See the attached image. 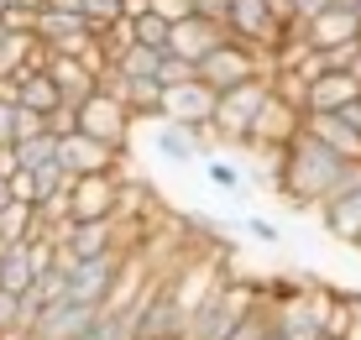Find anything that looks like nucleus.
I'll use <instances>...</instances> for the list:
<instances>
[{
  "instance_id": "nucleus-1",
  "label": "nucleus",
  "mask_w": 361,
  "mask_h": 340,
  "mask_svg": "<svg viewBox=\"0 0 361 340\" xmlns=\"http://www.w3.org/2000/svg\"><path fill=\"white\" fill-rule=\"evenodd\" d=\"M345 157H335L325 142H314L309 131H298L288 142V168H283V183H278V199H288L293 210H319L325 194L341 178Z\"/></svg>"
},
{
  "instance_id": "nucleus-2",
  "label": "nucleus",
  "mask_w": 361,
  "mask_h": 340,
  "mask_svg": "<svg viewBox=\"0 0 361 340\" xmlns=\"http://www.w3.org/2000/svg\"><path fill=\"white\" fill-rule=\"evenodd\" d=\"M257 304H262V288H257L252 278H231L204 309L189 314V330H183V340H231V330H235V324H241Z\"/></svg>"
},
{
  "instance_id": "nucleus-3",
  "label": "nucleus",
  "mask_w": 361,
  "mask_h": 340,
  "mask_svg": "<svg viewBox=\"0 0 361 340\" xmlns=\"http://www.w3.org/2000/svg\"><path fill=\"white\" fill-rule=\"evenodd\" d=\"M257 73H272V63H267L262 47L241 42V37H226V42H220L215 53H204V58H199V79H204L215 95H226V90H235V84L257 79Z\"/></svg>"
},
{
  "instance_id": "nucleus-4",
  "label": "nucleus",
  "mask_w": 361,
  "mask_h": 340,
  "mask_svg": "<svg viewBox=\"0 0 361 340\" xmlns=\"http://www.w3.org/2000/svg\"><path fill=\"white\" fill-rule=\"evenodd\" d=\"M121 199H126L121 173H90V178H73L68 183L73 220H116L121 215Z\"/></svg>"
},
{
  "instance_id": "nucleus-5",
  "label": "nucleus",
  "mask_w": 361,
  "mask_h": 340,
  "mask_svg": "<svg viewBox=\"0 0 361 340\" xmlns=\"http://www.w3.org/2000/svg\"><path fill=\"white\" fill-rule=\"evenodd\" d=\"M121 147L99 142L90 131H73V136H58V162H63L68 178H90V173H121Z\"/></svg>"
},
{
  "instance_id": "nucleus-6",
  "label": "nucleus",
  "mask_w": 361,
  "mask_h": 340,
  "mask_svg": "<svg viewBox=\"0 0 361 340\" xmlns=\"http://www.w3.org/2000/svg\"><path fill=\"white\" fill-rule=\"evenodd\" d=\"M131 126H136V116L121 105L116 95H90V99L79 105V131H90V136H99V142L121 147V152H126Z\"/></svg>"
},
{
  "instance_id": "nucleus-7",
  "label": "nucleus",
  "mask_w": 361,
  "mask_h": 340,
  "mask_svg": "<svg viewBox=\"0 0 361 340\" xmlns=\"http://www.w3.org/2000/svg\"><path fill=\"white\" fill-rule=\"evenodd\" d=\"M215 110H220V95L209 90L204 79H189V84H173L163 90V121H178V126H215Z\"/></svg>"
},
{
  "instance_id": "nucleus-8",
  "label": "nucleus",
  "mask_w": 361,
  "mask_h": 340,
  "mask_svg": "<svg viewBox=\"0 0 361 340\" xmlns=\"http://www.w3.org/2000/svg\"><path fill=\"white\" fill-rule=\"evenodd\" d=\"M121 267H126V251H110V257H94V262H79V272L68 278V298L73 304H105L110 288H116Z\"/></svg>"
},
{
  "instance_id": "nucleus-9",
  "label": "nucleus",
  "mask_w": 361,
  "mask_h": 340,
  "mask_svg": "<svg viewBox=\"0 0 361 340\" xmlns=\"http://www.w3.org/2000/svg\"><path fill=\"white\" fill-rule=\"evenodd\" d=\"M226 37H231V32L220 27V21H209V16H199V11H194V16H183L178 27L168 32V53H178V58L199 63L204 53H215V47L226 42Z\"/></svg>"
},
{
  "instance_id": "nucleus-10",
  "label": "nucleus",
  "mask_w": 361,
  "mask_h": 340,
  "mask_svg": "<svg viewBox=\"0 0 361 340\" xmlns=\"http://www.w3.org/2000/svg\"><path fill=\"white\" fill-rule=\"evenodd\" d=\"M58 246H68L79 262L110 257V251H121V220H73Z\"/></svg>"
},
{
  "instance_id": "nucleus-11",
  "label": "nucleus",
  "mask_w": 361,
  "mask_h": 340,
  "mask_svg": "<svg viewBox=\"0 0 361 340\" xmlns=\"http://www.w3.org/2000/svg\"><path fill=\"white\" fill-rule=\"evenodd\" d=\"M298 131H304V110H293L288 99L272 95L262 105V116H257V126H252V147H288Z\"/></svg>"
},
{
  "instance_id": "nucleus-12",
  "label": "nucleus",
  "mask_w": 361,
  "mask_h": 340,
  "mask_svg": "<svg viewBox=\"0 0 361 340\" xmlns=\"http://www.w3.org/2000/svg\"><path fill=\"white\" fill-rule=\"evenodd\" d=\"M298 32H304L309 47L330 53V47H345V42H356V37H361V16H356V11L330 6V11H319V16L309 21V27H298Z\"/></svg>"
},
{
  "instance_id": "nucleus-13",
  "label": "nucleus",
  "mask_w": 361,
  "mask_h": 340,
  "mask_svg": "<svg viewBox=\"0 0 361 340\" xmlns=\"http://www.w3.org/2000/svg\"><path fill=\"white\" fill-rule=\"evenodd\" d=\"M304 131L314 136V142H325L335 157L361 162V131H356L345 116H304Z\"/></svg>"
},
{
  "instance_id": "nucleus-14",
  "label": "nucleus",
  "mask_w": 361,
  "mask_h": 340,
  "mask_svg": "<svg viewBox=\"0 0 361 340\" xmlns=\"http://www.w3.org/2000/svg\"><path fill=\"white\" fill-rule=\"evenodd\" d=\"M356 99H361V84L351 73H325V79L309 84V116H341Z\"/></svg>"
},
{
  "instance_id": "nucleus-15",
  "label": "nucleus",
  "mask_w": 361,
  "mask_h": 340,
  "mask_svg": "<svg viewBox=\"0 0 361 340\" xmlns=\"http://www.w3.org/2000/svg\"><path fill=\"white\" fill-rule=\"evenodd\" d=\"M152 147H157V157H168V162H204L199 131L194 126H178V121H157L152 126Z\"/></svg>"
},
{
  "instance_id": "nucleus-16",
  "label": "nucleus",
  "mask_w": 361,
  "mask_h": 340,
  "mask_svg": "<svg viewBox=\"0 0 361 340\" xmlns=\"http://www.w3.org/2000/svg\"><path fill=\"white\" fill-rule=\"evenodd\" d=\"M47 73H53L58 95H63L68 105H84L90 95H99V73L90 68V63H79V58H53V63H47Z\"/></svg>"
},
{
  "instance_id": "nucleus-17",
  "label": "nucleus",
  "mask_w": 361,
  "mask_h": 340,
  "mask_svg": "<svg viewBox=\"0 0 361 340\" xmlns=\"http://www.w3.org/2000/svg\"><path fill=\"white\" fill-rule=\"evenodd\" d=\"M314 215H319V225H325L335 241L351 246L356 236H361V188H351V194H341V199H325Z\"/></svg>"
},
{
  "instance_id": "nucleus-18",
  "label": "nucleus",
  "mask_w": 361,
  "mask_h": 340,
  "mask_svg": "<svg viewBox=\"0 0 361 340\" xmlns=\"http://www.w3.org/2000/svg\"><path fill=\"white\" fill-rule=\"evenodd\" d=\"M21 105L37 110V116H53V110L63 105V95H58V84H53L47 68H27L21 73Z\"/></svg>"
},
{
  "instance_id": "nucleus-19",
  "label": "nucleus",
  "mask_w": 361,
  "mask_h": 340,
  "mask_svg": "<svg viewBox=\"0 0 361 340\" xmlns=\"http://www.w3.org/2000/svg\"><path fill=\"white\" fill-rule=\"evenodd\" d=\"M79 32H94L84 16H68V11H42L37 16V42L42 47H63L68 37H79Z\"/></svg>"
},
{
  "instance_id": "nucleus-20",
  "label": "nucleus",
  "mask_w": 361,
  "mask_h": 340,
  "mask_svg": "<svg viewBox=\"0 0 361 340\" xmlns=\"http://www.w3.org/2000/svg\"><path fill=\"white\" fill-rule=\"evenodd\" d=\"M32 231H37V205H21V199H11V205L0 210V251L32 241Z\"/></svg>"
},
{
  "instance_id": "nucleus-21",
  "label": "nucleus",
  "mask_w": 361,
  "mask_h": 340,
  "mask_svg": "<svg viewBox=\"0 0 361 340\" xmlns=\"http://www.w3.org/2000/svg\"><path fill=\"white\" fill-rule=\"evenodd\" d=\"M204 178L220 188V194H246L252 188V173L241 168L235 157H226V152H215V157H204Z\"/></svg>"
},
{
  "instance_id": "nucleus-22",
  "label": "nucleus",
  "mask_w": 361,
  "mask_h": 340,
  "mask_svg": "<svg viewBox=\"0 0 361 340\" xmlns=\"http://www.w3.org/2000/svg\"><path fill=\"white\" fill-rule=\"evenodd\" d=\"M126 110L136 121H163V84L157 79H131V95H126Z\"/></svg>"
},
{
  "instance_id": "nucleus-23",
  "label": "nucleus",
  "mask_w": 361,
  "mask_h": 340,
  "mask_svg": "<svg viewBox=\"0 0 361 340\" xmlns=\"http://www.w3.org/2000/svg\"><path fill=\"white\" fill-rule=\"evenodd\" d=\"M157 63H163V53H152V47H126V53L116 58V68L126 73V79H157Z\"/></svg>"
},
{
  "instance_id": "nucleus-24",
  "label": "nucleus",
  "mask_w": 361,
  "mask_h": 340,
  "mask_svg": "<svg viewBox=\"0 0 361 340\" xmlns=\"http://www.w3.org/2000/svg\"><path fill=\"white\" fill-rule=\"evenodd\" d=\"M272 95H278V99H288L293 110H304V116H309V84L298 79L293 68H272Z\"/></svg>"
},
{
  "instance_id": "nucleus-25",
  "label": "nucleus",
  "mask_w": 361,
  "mask_h": 340,
  "mask_svg": "<svg viewBox=\"0 0 361 340\" xmlns=\"http://www.w3.org/2000/svg\"><path fill=\"white\" fill-rule=\"evenodd\" d=\"M267 335H272V298L262 293V304H257V309L246 314L241 324H235V330H231V340H267Z\"/></svg>"
},
{
  "instance_id": "nucleus-26",
  "label": "nucleus",
  "mask_w": 361,
  "mask_h": 340,
  "mask_svg": "<svg viewBox=\"0 0 361 340\" xmlns=\"http://www.w3.org/2000/svg\"><path fill=\"white\" fill-rule=\"evenodd\" d=\"M16 162H21V168L58 162V136H27V142H16Z\"/></svg>"
},
{
  "instance_id": "nucleus-27",
  "label": "nucleus",
  "mask_w": 361,
  "mask_h": 340,
  "mask_svg": "<svg viewBox=\"0 0 361 340\" xmlns=\"http://www.w3.org/2000/svg\"><path fill=\"white\" fill-rule=\"evenodd\" d=\"M189 79H199V63L178 58V53H163V63H157V84L173 90V84H189Z\"/></svg>"
},
{
  "instance_id": "nucleus-28",
  "label": "nucleus",
  "mask_w": 361,
  "mask_h": 340,
  "mask_svg": "<svg viewBox=\"0 0 361 340\" xmlns=\"http://www.w3.org/2000/svg\"><path fill=\"white\" fill-rule=\"evenodd\" d=\"M168 21L163 16H152V11H147V16L142 21H136V42H142V47H152V53H168Z\"/></svg>"
},
{
  "instance_id": "nucleus-29",
  "label": "nucleus",
  "mask_w": 361,
  "mask_h": 340,
  "mask_svg": "<svg viewBox=\"0 0 361 340\" xmlns=\"http://www.w3.org/2000/svg\"><path fill=\"white\" fill-rule=\"evenodd\" d=\"M84 21H90L94 32H110L121 21V0H84Z\"/></svg>"
},
{
  "instance_id": "nucleus-30",
  "label": "nucleus",
  "mask_w": 361,
  "mask_h": 340,
  "mask_svg": "<svg viewBox=\"0 0 361 340\" xmlns=\"http://www.w3.org/2000/svg\"><path fill=\"white\" fill-rule=\"evenodd\" d=\"M27 136H53V131H47V116H37V110L16 105V142H27Z\"/></svg>"
},
{
  "instance_id": "nucleus-31",
  "label": "nucleus",
  "mask_w": 361,
  "mask_h": 340,
  "mask_svg": "<svg viewBox=\"0 0 361 340\" xmlns=\"http://www.w3.org/2000/svg\"><path fill=\"white\" fill-rule=\"evenodd\" d=\"M47 131H53V136H73V131H79V105H68V99H63V105L47 116Z\"/></svg>"
},
{
  "instance_id": "nucleus-32",
  "label": "nucleus",
  "mask_w": 361,
  "mask_h": 340,
  "mask_svg": "<svg viewBox=\"0 0 361 340\" xmlns=\"http://www.w3.org/2000/svg\"><path fill=\"white\" fill-rule=\"evenodd\" d=\"M246 236H252V241H262V246H278V241H283V231H278L267 215H246Z\"/></svg>"
},
{
  "instance_id": "nucleus-33",
  "label": "nucleus",
  "mask_w": 361,
  "mask_h": 340,
  "mask_svg": "<svg viewBox=\"0 0 361 340\" xmlns=\"http://www.w3.org/2000/svg\"><path fill=\"white\" fill-rule=\"evenodd\" d=\"M16 309H21V298L0 288V340H16Z\"/></svg>"
},
{
  "instance_id": "nucleus-34",
  "label": "nucleus",
  "mask_w": 361,
  "mask_h": 340,
  "mask_svg": "<svg viewBox=\"0 0 361 340\" xmlns=\"http://www.w3.org/2000/svg\"><path fill=\"white\" fill-rule=\"evenodd\" d=\"M152 16H163L168 27H178L183 16H194V6L189 0H152Z\"/></svg>"
},
{
  "instance_id": "nucleus-35",
  "label": "nucleus",
  "mask_w": 361,
  "mask_h": 340,
  "mask_svg": "<svg viewBox=\"0 0 361 340\" xmlns=\"http://www.w3.org/2000/svg\"><path fill=\"white\" fill-rule=\"evenodd\" d=\"M335 0H293V27H309V21L319 16V11H330Z\"/></svg>"
},
{
  "instance_id": "nucleus-36",
  "label": "nucleus",
  "mask_w": 361,
  "mask_h": 340,
  "mask_svg": "<svg viewBox=\"0 0 361 340\" xmlns=\"http://www.w3.org/2000/svg\"><path fill=\"white\" fill-rule=\"evenodd\" d=\"M0 147H16V105L0 99Z\"/></svg>"
},
{
  "instance_id": "nucleus-37",
  "label": "nucleus",
  "mask_w": 361,
  "mask_h": 340,
  "mask_svg": "<svg viewBox=\"0 0 361 340\" xmlns=\"http://www.w3.org/2000/svg\"><path fill=\"white\" fill-rule=\"evenodd\" d=\"M194 11H199V16H209V21H220V27L231 21V0H194Z\"/></svg>"
},
{
  "instance_id": "nucleus-38",
  "label": "nucleus",
  "mask_w": 361,
  "mask_h": 340,
  "mask_svg": "<svg viewBox=\"0 0 361 340\" xmlns=\"http://www.w3.org/2000/svg\"><path fill=\"white\" fill-rule=\"evenodd\" d=\"M21 162H16V147H0V178H16Z\"/></svg>"
},
{
  "instance_id": "nucleus-39",
  "label": "nucleus",
  "mask_w": 361,
  "mask_h": 340,
  "mask_svg": "<svg viewBox=\"0 0 361 340\" xmlns=\"http://www.w3.org/2000/svg\"><path fill=\"white\" fill-rule=\"evenodd\" d=\"M6 205H11V183L0 178V210H6Z\"/></svg>"
},
{
  "instance_id": "nucleus-40",
  "label": "nucleus",
  "mask_w": 361,
  "mask_h": 340,
  "mask_svg": "<svg viewBox=\"0 0 361 340\" xmlns=\"http://www.w3.org/2000/svg\"><path fill=\"white\" fill-rule=\"evenodd\" d=\"M351 79L361 84V53H356V63H351Z\"/></svg>"
},
{
  "instance_id": "nucleus-41",
  "label": "nucleus",
  "mask_w": 361,
  "mask_h": 340,
  "mask_svg": "<svg viewBox=\"0 0 361 340\" xmlns=\"http://www.w3.org/2000/svg\"><path fill=\"white\" fill-rule=\"evenodd\" d=\"M335 6H341V11H356V6H361V0H335Z\"/></svg>"
},
{
  "instance_id": "nucleus-42",
  "label": "nucleus",
  "mask_w": 361,
  "mask_h": 340,
  "mask_svg": "<svg viewBox=\"0 0 361 340\" xmlns=\"http://www.w3.org/2000/svg\"><path fill=\"white\" fill-rule=\"evenodd\" d=\"M6 37H11V32H6V21H0V42H6Z\"/></svg>"
},
{
  "instance_id": "nucleus-43",
  "label": "nucleus",
  "mask_w": 361,
  "mask_h": 340,
  "mask_svg": "<svg viewBox=\"0 0 361 340\" xmlns=\"http://www.w3.org/2000/svg\"><path fill=\"white\" fill-rule=\"evenodd\" d=\"M267 340H283V335H278V330H272V335H267Z\"/></svg>"
},
{
  "instance_id": "nucleus-44",
  "label": "nucleus",
  "mask_w": 361,
  "mask_h": 340,
  "mask_svg": "<svg viewBox=\"0 0 361 340\" xmlns=\"http://www.w3.org/2000/svg\"><path fill=\"white\" fill-rule=\"evenodd\" d=\"M0 16H6V0H0Z\"/></svg>"
},
{
  "instance_id": "nucleus-45",
  "label": "nucleus",
  "mask_w": 361,
  "mask_h": 340,
  "mask_svg": "<svg viewBox=\"0 0 361 340\" xmlns=\"http://www.w3.org/2000/svg\"><path fill=\"white\" fill-rule=\"evenodd\" d=\"M356 16H361V6H356Z\"/></svg>"
},
{
  "instance_id": "nucleus-46",
  "label": "nucleus",
  "mask_w": 361,
  "mask_h": 340,
  "mask_svg": "<svg viewBox=\"0 0 361 340\" xmlns=\"http://www.w3.org/2000/svg\"><path fill=\"white\" fill-rule=\"evenodd\" d=\"M356 42H361V37H356Z\"/></svg>"
}]
</instances>
